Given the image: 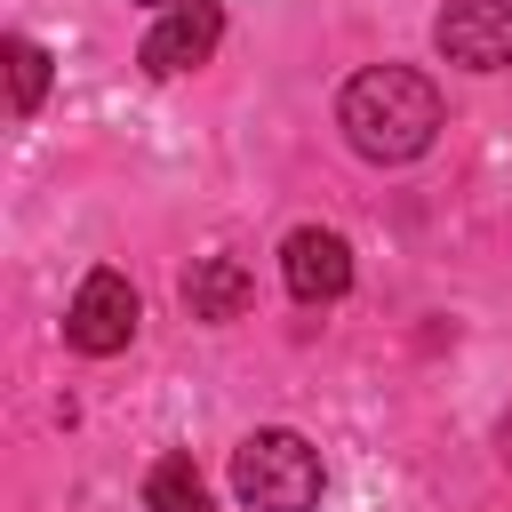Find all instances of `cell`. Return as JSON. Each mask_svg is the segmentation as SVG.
<instances>
[{"label":"cell","instance_id":"cell-7","mask_svg":"<svg viewBox=\"0 0 512 512\" xmlns=\"http://www.w3.org/2000/svg\"><path fill=\"white\" fill-rule=\"evenodd\" d=\"M248 304H256V280H248L240 256H192V272H184V312L192 320H240Z\"/></svg>","mask_w":512,"mask_h":512},{"label":"cell","instance_id":"cell-11","mask_svg":"<svg viewBox=\"0 0 512 512\" xmlns=\"http://www.w3.org/2000/svg\"><path fill=\"white\" fill-rule=\"evenodd\" d=\"M136 8H160V16H168V8H184V0H136Z\"/></svg>","mask_w":512,"mask_h":512},{"label":"cell","instance_id":"cell-10","mask_svg":"<svg viewBox=\"0 0 512 512\" xmlns=\"http://www.w3.org/2000/svg\"><path fill=\"white\" fill-rule=\"evenodd\" d=\"M496 456H504V464H512V416H504V424H496Z\"/></svg>","mask_w":512,"mask_h":512},{"label":"cell","instance_id":"cell-8","mask_svg":"<svg viewBox=\"0 0 512 512\" xmlns=\"http://www.w3.org/2000/svg\"><path fill=\"white\" fill-rule=\"evenodd\" d=\"M0 56H8V112H16V120H32V112H40V96H48V48H40V40H24V32H8V48H0Z\"/></svg>","mask_w":512,"mask_h":512},{"label":"cell","instance_id":"cell-6","mask_svg":"<svg viewBox=\"0 0 512 512\" xmlns=\"http://www.w3.org/2000/svg\"><path fill=\"white\" fill-rule=\"evenodd\" d=\"M280 280H288L296 304H336V296L352 288V240L328 232V224L288 232V248H280Z\"/></svg>","mask_w":512,"mask_h":512},{"label":"cell","instance_id":"cell-3","mask_svg":"<svg viewBox=\"0 0 512 512\" xmlns=\"http://www.w3.org/2000/svg\"><path fill=\"white\" fill-rule=\"evenodd\" d=\"M136 320H144V304H136V288H128V272H112V264H96V272L80 280V296H72V312H64V344H72V352H88V360H112V352H128V336H136Z\"/></svg>","mask_w":512,"mask_h":512},{"label":"cell","instance_id":"cell-2","mask_svg":"<svg viewBox=\"0 0 512 512\" xmlns=\"http://www.w3.org/2000/svg\"><path fill=\"white\" fill-rule=\"evenodd\" d=\"M320 480H328L320 448L304 432H288V424H264V432H248L232 448V488H240L248 512H312Z\"/></svg>","mask_w":512,"mask_h":512},{"label":"cell","instance_id":"cell-1","mask_svg":"<svg viewBox=\"0 0 512 512\" xmlns=\"http://www.w3.org/2000/svg\"><path fill=\"white\" fill-rule=\"evenodd\" d=\"M336 128H344V144H352L360 160L400 168V160L432 152V136H440V88H432L416 64H368V72L344 80Z\"/></svg>","mask_w":512,"mask_h":512},{"label":"cell","instance_id":"cell-9","mask_svg":"<svg viewBox=\"0 0 512 512\" xmlns=\"http://www.w3.org/2000/svg\"><path fill=\"white\" fill-rule=\"evenodd\" d=\"M144 504H152V512H208V488H200L192 456H160L152 480H144Z\"/></svg>","mask_w":512,"mask_h":512},{"label":"cell","instance_id":"cell-4","mask_svg":"<svg viewBox=\"0 0 512 512\" xmlns=\"http://www.w3.org/2000/svg\"><path fill=\"white\" fill-rule=\"evenodd\" d=\"M432 48L464 72H504L512 64V0H448L432 24Z\"/></svg>","mask_w":512,"mask_h":512},{"label":"cell","instance_id":"cell-5","mask_svg":"<svg viewBox=\"0 0 512 512\" xmlns=\"http://www.w3.org/2000/svg\"><path fill=\"white\" fill-rule=\"evenodd\" d=\"M216 40H224V8L216 0H184V8H168L152 32H144V72L152 80H176V72H200L208 56H216Z\"/></svg>","mask_w":512,"mask_h":512}]
</instances>
